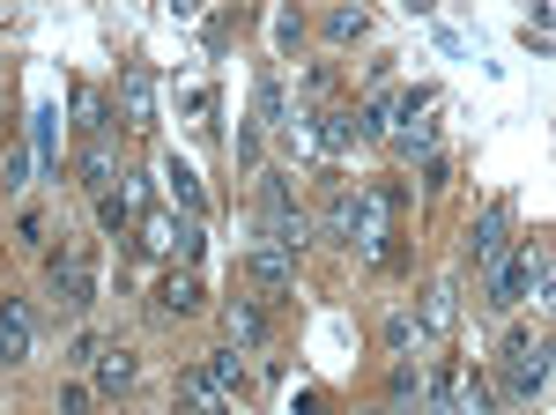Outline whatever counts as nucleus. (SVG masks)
Instances as JSON below:
<instances>
[{"instance_id":"16","label":"nucleus","mask_w":556,"mask_h":415,"mask_svg":"<svg viewBox=\"0 0 556 415\" xmlns=\"http://www.w3.org/2000/svg\"><path fill=\"white\" fill-rule=\"evenodd\" d=\"M97 386H104V393H127L134 386V349H97Z\"/></svg>"},{"instance_id":"12","label":"nucleus","mask_w":556,"mask_h":415,"mask_svg":"<svg viewBox=\"0 0 556 415\" xmlns=\"http://www.w3.org/2000/svg\"><path fill=\"white\" fill-rule=\"evenodd\" d=\"M245 267H253V282H260L267 297H282V290H290V252H275L267 238L253 246V260H245Z\"/></svg>"},{"instance_id":"27","label":"nucleus","mask_w":556,"mask_h":415,"mask_svg":"<svg viewBox=\"0 0 556 415\" xmlns=\"http://www.w3.org/2000/svg\"><path fill=\"white\" fill-rule=\"evenodd\" d=\"M416 341H424V334H416V319H393V327H386V349H393V356H408Z\"/></svg>"},{"instance_id":"11","label":"nucleus","mask_w":556,"mask_h":415,"mask_svg":"<svg viewBox=\"0 0 556 415\" xmlns=\"http://www.w3.org/2000/svg\"><path fill=\"white\" fill-rule=\"evenodd\" d=\"M112 178H119V149H112V134H104V141H83V186L104 201V193H112Z\"/></svg>"},{"instance_id":"1","label":"nucleus","mask_w":556,"mask_h":415,"mask_svg":"<svg viewBox=\"0 0 556 415\" xmlns=\"http://www.w3.org/2000/svg\"><path fill=\"white\" fill-rule=\"evenodd\" d=\"M260 215H267V246H275V252L298 260V252L312 246V215L298 208V193H290L282 171H260Z\"/></svg>"},{"instance_id":"17","label":"nucleus","mask_w":556,"mask_h":415,"mask_svg":"<svg viewBox=\"0 0 556 415\" xmlns=\"http://www.w3.org/2000/svg\"><path fill=\"white\" fill-rule=\"evenodd\" d=\"M156 304H164V312H193V304H201V275H193V267H178V275H164V290H156Z\"/></svg>"},{"instance_id":"20","label":"nucleus","mask_w":556,"mask_h":415,"mask_svg":"<svg viewBox=\"0 0 556 415\" xmlns=\"http://www.w3.org/2000/svg\"><path fill=\"white\" fill-rule=\"evenodd\" d=\"M30 141H38V164H60V112L52 104L30 112Z\"/></svg>"},{"instance_id":"8","label":"nucleus","mask_w":556,"mask_h":415,"mask_svg":"<svg viewBox=\"0 0 556 415\" xmlns=\"http://www.w3.org/2000/svg\"><path fill=\"white\" fill-rule=\"evenodd\" d=\"M156 178H164V193H172V208H186V223H201V215H208V193H201V178H193V164H178V156H156Z\"/></svg>"},{"instance_id":"13","label":"nucleus","mask_w":556,"mask_h":415,"mask_svg":"<svg viewBox=\"0 0 556 415\" xmlns=\"http://www.w3.org/2000/svg\"><path fill=\"white\" fill-rule=\"evenodd\" d=\"M253 104H260V126H290V97H282V75H275V67H260Z\"/></svg>"},{"instance_id":"21","label":"nucleus","mask_w":556,"mask_h":415,"mask_svg":"<svg viewBox=\"0 0 556 415\" xmlns=\"http://www.w3.org/2000/svg\"><path fill=\"white\" fill-rule=\"evenodd\" d=\"M386 134H393L401 156H430V134H438V126H430V112H424V120H401V126H386Z\"/></svg>"},{"instance_id":"9","label":"nucleus","mask_w":556,"mask_h":415,"mask_svg":"<svg viewBox=\"0 0 556 415\" xmlns=\"http://www.w3.org/2000/svg\"><path fill=\"white\" fill-rule=\"evenodd\" d=\"M119 104H127V126H156V75L141 60L119 75Z\"/></svg>"},{"instance_id":"18","label":"nucleus","mask_w":556,"mask_h":415,"mask_svg":"<svg viewBox=\"0 0 556 415\" xmlns=\"http://www.w3.org/2000/svg\"><path fill=\"white\" fill-rule=\"evenodd\" d=\"M453 282H430V297H424V319H416V334H445L453 327Z\"/></svg>"},{"instance_id":"23","label":"nucleus","mask_w":556,"mask_h":415,"mask_svg":"<svg viewBox=\"0 0 556 415\" xmlns=\"http://www.w3.org/2000/svg\"><path fill=\"white\" fill-rule=\"evenodd\" d=\"M208 372H215V386H223V393H230V401H238V393H245V364H238V356H230V349H223V356H208Z\"/></svg>"},{"instance_id":"15","label":"nucleus","mask_w":556,"mask_h":415,"mask_svg":"<svg viewBox=\"0 0 556 415\" xmlns=\"http://www.w3.org/2000/svg\"><path fill=\"white\" fill-rule=\"evenodd\" d=\"M141 252H178V215L172 208H149V215H141Z\"/></svg>"},{"instance_id":"5","label":"nucleus","mask_w":556,"mask_h":415,"mask_svg":"<svg viewBox=\"0 0 556 415\" xmlns=\"http://www.w3.org/2000/svg\"><path fill=\"white\" fill-rule=\"evenodd\" d=\"M513 364H505V386H513L519 401H534L542 386H549V341H527V334H513V349H505Z\"/></svg>"},{"instance_id":"3","label":"nucleus","mask_w":556,"mask_h":415,"mask_svg":"<svg viewBox=\"0 0 556 415\" xmlns=\"http://www.w3.org/2000/svg\"><path fill=\"white\" fill-rule=\"evenodd\" d=\"M45 297H52L60 312H89V304H97V267H89L83 238H67V246H60L52 275H45Z\"/></svg>"},{"instance_id":"22","label":"nucleus","mask_w":556,"mask_h":415,"mask_svg":"<svg viewBox=\"0 0 556 415\" xmlns=\"http://www.w3.org/2000/svg\"><path fill=\"white\" fill-rule=\"evenodd\" d=\"M364 30H371V15H364V8H334V15H327V38H334V45H356Z\"/></svg>"},{"instance_id":"7","label":"nucleus","mask_w":556,"mask_h":415,"mask_svg":"<svg viewBox=\"0 0 556 415\" xmlns=\"http://www.w3.org/2000/svg\"><path fill=\"white\" fill-rule=\"evenodd\" d=\"M30 341H38L30 304H23V297H0V364H23V356H30Z\"/></svg>"},{"instance_id":"19","label":"nucleus","mask_w":556,"mask_h":415,"mask_svg":"<svg viewBox=\"0 0 556 415\" xmlns=\"http://www.w3.org/2000/svg\"><path fill=\"white\" fill-rule=\"evenodd\" d=\"M230 341H245V349H260V341H267V312L238 297V304H230Z\"/></svg>"},{"instance_id":"26","label":"nucleus","mask_w":556,"mask_h":415,"mask_svg":"<svg viewBox=\"0 0 556 415\" xmlns=\"http://www.w3.org/2000/svg\"><path fill=\"white\" fill-rule=\"evenodd\" d=\"M0 186H8V193H23V186H30V156H23V149L0 164Z\"/></svg>"},{"instance_id":"28","label":"nucleus","mask_w":556,"mask_h":415,"mask_svg":"<svg viewBox=\"0 0 556 415\" xmlns=\"http://www.w3.org/2000/svg\"><path fill=\"white\" fill-rule=\"evenodd\" d=\"M298 38H304V23H298V15H275V45L290 52V45H298Z\"/></svg>"},{"instance_id":"24","label":"nucleus","mask_w":556,"mask_h":415,"mask_svg":"<svg viewBox=\"0 0 556 415\" xmlns=\"http://www.w3.org/2000/svg\"><path fill=\"white\" fill-rule=\"evenodd\" d=\"M453 393H460V415H490V386L482 378H460Z\"/></svg>"},{"instance_id":"2","label":"nucleus","mask_w":556,"mask_h":415,"mask_svg":"<svg viewBox=\"0 0 556 415\" xmlns=\"http://www.w3.org/2000/svg\"><path fill=\"white\" fill-rule=\"evenodd\" d=\"M393 208H401V186H364V193H356V208H349V246L364 252V260H386Z\"/></svg>"},{"instance_id":"14","label":"nucleus","mask_w":556,"mask_h":415,"mask_svg":"<svg viewBox=\"0 0 556 415\" xmlns=\"http://www.w3.org/2000/svg\"><path fill=\"white\" fill-rule=\"evenodd\" d=\"M75 126H83L89 141H104V134H112V104H104L89 83H75Z\"/></svg>"},{"instance_id":"29","label":"nucleus","mask_w":556,"mask_h":415,"mask_svg":"<svg viewBox=\"0 0 556 415\" xmlns=\"http://www.w3.org/2000/svg\"><path fill=\"white\" fill-rule=\"evenodd\" d=\"M60 415H89V393H83V386H67V393H60Z\"/></svg>"},{"instance_id":"4","label":"nucleus","mask_w":556,"mask_h":415,"mask_svg":"<svg viewBox=\"0 0 556 415\" xmlns=\"http://www.w3.org/2000/svg\"><path fill=\"white\" fill-rule=\"evenodd\" d=\"M527 290H534V297H549V246H542V238L519 252V260H505V267L490 275V304H497V312L527 304Z\"/></svg>"},{"instance_id":"6","label":"nucleus","mask_w":556,"mask_h":415,"mask_svg":"<svg viewBox=\"0 0 556 415\" xmlns=\"http://www.w3.org/2000/svg\"><path fill=\"white\" fill-rule=\"evenodd\" d=\"M505 223H513V208H505V201L482 208V223H475V238H468V267H482V275L505 267Z\"/></svg>"},{"instance_id":"30","label":"nucleus","mask_w":556,"mask_h":415,"mask_svg":"<svg viewBox=\"0 0 556 415\" xmlns=\"http://www.w3.org/2000/svg\"><path fill=\"white\" fill-rule=\"evenodd\" d=\"M290 415H327V401H319V393H298V401H290Z\"/></svg>"},{"instance_id":"10","label":"nucleus","mask_w":556,"mask_h":415,"mask_svg":"<svg viewBox=\"0 0 556 415\" xmlns=\"http://www.w3.org/2000/svg\"><path fill=\"white\" fill-rule=\"evenodd\" d=\"M178 393L193 401V415H230V393L215 386V372H208V364H193V372H178Z\"/></svg>"},{"instance_id":"25","label":"nucleus","mask_w":556,"mask_h":415,"mask_svg":"<svg viewBox=\"0 0 556 415\" xmlns=\"http://www.w3.org/2000/svg\"><path fill=\"white\" fill-rule=\"evenodd\" d=\"M453 386H460V372L445 364V372L430 378V393H424V401H430V408H438V415H445V408H453Z\"/></svg>"}]
</instances>
